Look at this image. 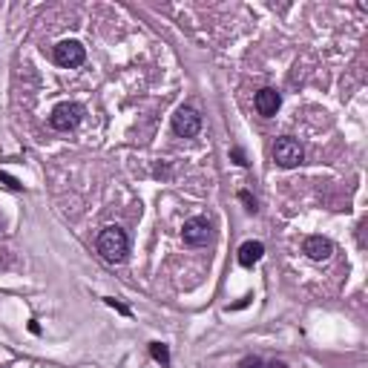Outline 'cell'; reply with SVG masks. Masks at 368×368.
<instances>
[{"instance_id":"ba28073f","label":"cell","mask_w":368,"mask_h":368,"mask_svg":"<svg viewBox=\"0 0 368 368\" xmlns=\"http://www.w3.org/2000/svg\"><path fill=\"white\" fill-rule=\"evenodd\" d=\"M303 251H305L308 259L325 262V259L334 253V245H331V239H325V236H308V239L303 242Z\"/></svg>"},{"instance_id":"8992f818","label":"cell","mask_w":368,"mask_h":368,"mask_svg":"<svg viewBox=\"0 0 368 368\" xmlns=\"http://www.w3.org/2000/svg\"><path fill=\"white\" fill-rule=\"evenodd\" d=\"M182 236H184V245L201 248V245L210 242V222H207L204 216H193V219H187V222H184Z\"/></svg>"},{"instance_id":"6da1fadb","label":"cell","mask_w":368,"mask_h":368,"mask_svg":"<svg viewBox=\"0 0 368 368\" xmlns=\"http://www.w3.org/2000/svg\"><path fill=\"white\" fill-rule=\"evenodd\" d=\"M98 253H101L107 262H112V265L124 262L127 253H130V239H127V233H124L118 225L104 228V231L98 233Z\"/></svg>"},{"instance_id":"8fae6325","label":"cell","mask_w":368,"mask_h":368,"mask_svg":"<svg viewBox=\"0 0 368 368\" xmlns=\"http://www.w3.org/2000/svg\"><path fill=\"white\" fill-rule=\"evenodd\" d=\"M236 368H265V362H262L259 357H245V359L236 365Z\"/></svg>"},{"instance_id":"9a60e30c","label":"cell","mask_w":368,"mask_h":368,"mask_svg":"<svg viewBox=\"0 0 368 368\" xmlns=\"http://www.w3.org/2000/svg\"><path fill=\"white\" fill-rule=\"evenodd\" d=\"M107 303H110V305H112L115 311H121V314H127V317H130V308H124L121 303H115V300H107Z\"/></svg>"},{"instance_id":"30bf717a","label":"cell","mask_w":368,"mask_h":368,"mask_svg":"<svg viewBox=\"0 0 368 368\" xmlns=\"http://www.w3.org/2000/svg\"><path fill=\"white\" fill-rule=\"evenodd\" d=\"M150 354L162 362V365H170V351H167V345H162V342H153L150 345Z\"/></svg>"},{"instance_id":"277c9868","label":"cell","mask_w":368,"mask_h":368,"mask_svg":"<svg viewBox=\"0 0 368 368\" xmlns=\"http://www.w3.org/2000/svg\"><path fill=\"white\" fill-rule=\"evenodd\" d=\"M84 61H87V49L78 41H61L55 46V63L63 66V69H75Z\"/></svg>"},{"instance_id":"5b68a950","label":"cell","mask_w":368,"mask_h":368,"mask_svg":"<svg viewBox=\"0 0 368 368\" xmlns=\"http://www.w3.org/2000/svg\"><path fill=\"white\" fill-rule=\"evenodd\" d=\"M199 130H201V115H199V110H193V107H179L176 115H173V132L182 135V138H193V135H199Z\"/></svg>"},{"instance_id":"9c48e42d","label":"cell","mask_w":368,"mask_h":368,"mask_svg":"<svg viewBox=\"0 0 368 368\" xmlns=\"http://www.w3.org/2000/svg\"><path fill=\"white\" fill-rule=\"evenodd\" d=\"M262 256H265V245H262V242H253V239H251V242H245V245L239 248V265H242V268H253Z\"/></svg>"},{"instance_id":"5bb4252c","label":"cell","mask_w":368,"mask_h":368,"mask_svg":"<svg viewBox=\"0 0 368 368\" xmlns=\"http://www.w3.org/2000/svg\"><path fill=\"white\" fill-rule=\"evenodd\" d=\"M0 182H6V187H12V190H21V182H15V179L6 176V173H0Z\"/></svg>"},{"instance_id":"7c38bea8","label":"cell","mask_w":368,"mask_h":368,"mask_svg":"<svg viewBox=\"0 0 368 368\" xmlns=\"http://www.w3.org/2000/svg\"><path fill=\"white\" fill-rule=\"evenodd\" d=\"M239 201H242V204H245V207H248L251 213L256 210V199H253V196H251L248 190H242V193H239Z\"/></svg>"},{"instance_id":"7a4b0ae2","label":"cell","mask_w":368,"mask_h":368,"mask_svg":"<svg viewBox=\"0 0 368 368\" xmlns=\"http://www.w3.org/2000/svg\"><path fill=\"white\" fill-rule=\"evenodd\" d=\"M84 118V107L78 101H61L52 115H49V124L58 130V132H69V130H75Z\"/></svg>"},{"instance_id":"3957f363","label":"cell","mask_w":368,"mask_h":368,"mask_svg":"<svg viewBox=\"0 0 368 368\" xmlns=\"http://www.w3.org/2000/svg\"><path fill=\"white\" fill-rule=\"evenodd\" d=\"M303 159H305V153H303V147H300V141H297V138L282 135V138H276V141H273V162H276L279 167L290 170V167L303 164Z\"/></svg>"},{"instance_id":"52a82bcc","label":"cell","mask_w":368,"mask_h":368,"mask_svg":"<svg viewBox=\"0 0 368 368\" xmlns=\"http://www.w3.org/2000/svg\"><path fill=\"white\" fill-rule=\"evenodd\" d=\"M253 107H256V112H259V115L270 118V115H276V112H279V107H282V98H279V93H276V90L265 87V90H259V93H256V98H253Z\"/></svg>"},{"instance_id":"2e32d148","label":"cell","mask_w":368,"mask_h":368,"mask_svg":"<svg viewBox=\"0 0 368 368\" xmlns=\"http://www.w3.org/2000/svg\"><path fill=\"white\" fill-rule=\"evenodd\" d=\"M268 368H288V365H285V362H270Z\"/></svg>"},{"instance_id":"4fadbf2b","label":"cell","mask_w":368,"mask_h":368,"mask_svg":"<svg viewBox=\"0 0 368 368\" xmlns=\"http://www.w3.org/2000/svg\"><path fill=\"white\" fill-rule=\"evenodd\" d=\"M231 156L236 159V164H242V167L248 164V159H245V153H242V147H233V150H231Z\"/></svg>"}]
</instances>
